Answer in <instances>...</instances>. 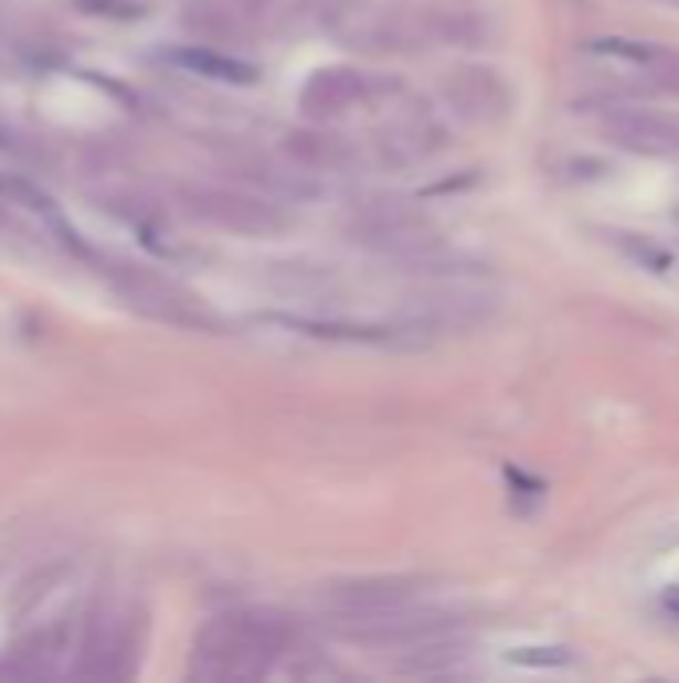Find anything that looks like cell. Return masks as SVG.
Listing matches in <instances>:
<instances>
[{
  "label": "cell",
  "mask_w": 679,
  "mask_h": 683,
  "mask_svg": "<svg viewBox=\"0 0 679 683\" xmlns=\"http://www.w3.org/2000/svg\"><path fill=\"white\" fill-rule=\"evenodd\" d=\"M288 648V623L276 616H232L200 640V675L248 680L264 675L268 663Z\"/></svg>",
  "instance_id": "obj_1"
},
{
  "label": "cell",
  "mask_w": 679,
  "mask_h": 683,
  "mask_svg": "<svg viewBox=\"0 0 679 683\" xmlns=\"http://www.w3.org/2000/svg\"><path fill=\"white\" fill-rule=\"evenodd\" d=\"M420 604V588L412 579L396 576H372V579H352V584H336L325 596L328 616L336 620V631L352 628V623L380 620L392 611H404Z\"/></svg>",
  "instance_id": "obj_2"
},
{
  "label": "cell",
  "mask_w": 679,
  "mask_h": 683,
  "mask_svg": "<svg viewBox=\"0 0 679 683\" xmlns=\"http://www.w3.org/2000/svg\"><path fill=\"white\" fill-rule=\"evenodd\" d=\"M607 137L619 148L644 152V157H679V120L651 113V108H616L604 120Z\"/></svg>",
  "instance_id": "obj_3"
},
{
  "label": "cell",
  "mask_w": 679,
  "mask_h": 683,
  "mask_svg": "<svg viewBox=\"0 0 679 683\" xmlns=\"http://www.w3.org/2000/svg\"><path fill=\"white\" fill-rule=\"evenodd\" d=\"M587 53L607 56V61L632 64L639 73H648L651 85L668 88V93H679V53L676 49H659V44L648 41H592Z\"/></svg>",
  "instance_id": "obj_4"
},
{
  "label": "cell",
  "mask_w": 679,
  "mask_h": 683,
  "mask_svg": "<svg viewBox=\"0 0 679 683\" xmlns=\"http://www.w3.org/2000/svg\"><path fill=\"white\" fill-rule=\"evenodd\" d=\"M172 61L180 68H189V73L209 76V81H229V85H248L252 76H256V68L232 61V56L209 53V49H184V53H172Z\"/></svg>",
  "instance_id": "obj_5"
},
{
  "label": "cell",
  "mask_w": 679,
  "mask_h": 683,
  "mask_svg": "<svg viewBox=\"0 0 679 683\" xmlns=\"http://www.w3.org/2000/svg\"><path fill=\"white\" fill-rule=\"evenodd\" d=\"M664 604H668V608H671V611H676V616H679V588H671L668 596H664Z\"/></svg>",
  "instance_id": "obj_6"
}]
</instances>
